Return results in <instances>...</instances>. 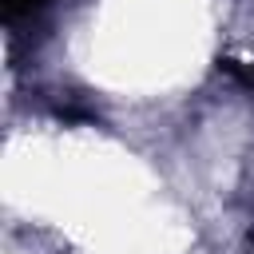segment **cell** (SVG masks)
I'll return each instance as SVG.
<instances>
[{"instance_id":"1","label":"cell","mask_w":254,"mask_h":254,"mask_svg":"<svg viewBox=\"0 0 254 254\" xmlns=\"http://www.w3.org/2000/svg\"><path fill=\"white\" fill-rule=\"evenodd\" d=\"M52 0H0V8H4V20L12 24V20H28V16H36V12H44Z\"/></svg>"},{"instance_id":"2","label":"cell","mask_w":254,"mask_h":254,"mask_svg":"<svg viewBox=\"0 0 254 254\" xmlns=\"http://www.w3.org/2000/svg\"><path fill=\"white\" fill-rule=\"evenodd\" d=\"M218 67H222L226 75H234L242 87H250V91H254V67H250V64H242V60H222Z\"/></svg>"}]
</instances>
